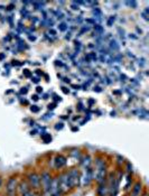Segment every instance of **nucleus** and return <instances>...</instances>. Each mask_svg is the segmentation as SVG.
Masks as SVG:
<instances>
[{"instance_id": "1", "label": "nucleus", "mask_w": 149, "mask_h": 196, "mask_svg": "<svg viewBox=\"0 0 149 196\" xmlns=\"http://www.w3.org/2000/svg\"><path fill=\"white\" fill-rule=\"evenodd\" d=\"M108 176V166L106 160L102 158H96L95 160V174H93V178L95 179L98 184L106 179Z\"/></svg>"}, {"instance_id": "2", "label": "nucleus", "mask_w": 149, "mask_h": 196, "mask_svg": "<svg viewBox=\"0 0 149 196\" xmlns=\"http://www.w3.org/2000/svg\"><path fill=\"white\" fill-rule=\"evenodd\" d=\"M121 177L116 176L113 173H110L109 176H106V183L109 187V195L110 196H117L118 191H119V185H120Z\"/></svg>"}, {"instance_id": "3", "label": "nucleus", "mask_w": 149, "mask_h": 196, "mask_svg": "<svg viewBox=\"0 0 149 196\" xmlns=\"http://www.w3.org/2000/svg\"><path fill=\"white\" fill-rule=\"evenodd\" d=\"M81 173L78 168H71L70 170H68V184L71 189L78 188V186L81 185Z\"/></svg>"}, {"instance_id": "4", "label": "nucleus", "mask_w": 149, "mask_h": 196, "mask_svg": "<svg viewBox=\"0 0 149 196\" xmlns=\"http://www.w3.org/2000/svg\"><path fill=\"white\" fill-rule=\"evenodd\" d=\"M26 181L29 184L33 192H38L40 189V175L35 170L29 171L26 176Z\"/></svg>"}, {"instance_id": "5", "label": "nucleus", "mask_w": 149, "mask_h": 196, "mask_svg": "<svg viewBox=\"0 0 149 196\" xmlns=\"http://www.w3.org/2000/svg\"><path fill=\"white\" fill-rule=\"evenodd\" d=\"M18 178L16 175L10 176L6 184V194L7 196H16L17 195V187H18Z\"/></svg>"}, {"instance_id": "6", "label": "nucleus", "mask_w": 149, "mask_h": 196, "mask_svg": "<svg viewBox=\"0 0 149 196\" xmlns=\"http://www.w3.org/2000/svg\"><path fill=\"white\" fill-rule=\"evenodd\" d=\"M40 175V189L43 192H47L50 191V184H52V179L53 176L48 170H43Z\"/></svg>"}, {"instance_id": "7", "label": "nucleus", "mask_w": 149, "mask_h": 196, "mask_svg": "<svg viewBox=\"0 0 149 196\" xmlns=\"http://www.w3.org/2000/svg\"><path fill=\"white\" fill-rule=\"evenodd\" d=\"M33 189L30 188L29 184L27 183L26 179H20L18 182L17 187V194L19 196H32L33 195Z\"/></svg>"}, {"instance_id": "8", "label": "nucleus", "mask_w": 149, "mask_h": 196, "mask_svg": "<svg viewBox=\"0 0 149 196\" xmlns=\"http://www.w3.org/2000/svg\"><path fill=\"white\" fill-rule=\"evenodd\" d=\"M58 184H60V188L62 194H68L71 191L70 184H68V171H63L62 174L58 176Z\"/></svg>"}, {"instance_id": "9", "label": "nucleus", "mask_w": 149, "mask_h": 196, "mask_svg": "<svg viewBox=\"0 0 149 196\" xmlns=\"http://www.w3.org/2000/svg\"><path fill=\"white\" fill-rule=\"evenodd\" d=\"M54 168L56 170H60V169H63V168L66 167L68 165V158L64 156V155H61V153H57L54 157Z\"/></svg>"}, {"instance_id": "10", "label": "nucleus", "mask_w": 149, "mask_h": 196, "mask_svg": "<svg viewBox=\"0 0 149 196\" xmlns=\"http://www.w3.org/2000/svg\"><path fill=\"white\" fill-rule=\"evenodd\" d=\"M93 174H94V171H93L92 167L84 168V174H83V176H81L82 185L84 186V187H86V186H89L91 184V182L93 181Z\"/></svg>"}, {"instance_id": "11", "label": "nucleus", "mask_w": 149, "mask_h": 196, "mask_svg": "<svg viewBox=\"0 0 149 196\" xmlns=\"http://www.w3.org/2000/svg\"><path fill=\"white\" fill-rule=\"evenodd\" d=\"M50 196H62V192L60 188V184H58V177H53L52 179V184L50 187Z\"/></svg>"}, {"instance_id": "12", "label": "nucleus", "mask_w": 149, "mask_h": 196, "mask_svg": "<svg viewBox=\"0 0 149 196\" xmlns=\"http://www.w3.org/2000/svg\"><path fill=\"white\" fill-rule=\"evenodd\" d=\"M96 194H98V196H106L109 194V187H108L106 179L99 183V187L96 188Z\"/></svg>"}, {"instance_id": "13", "label": "nucleus", "mask_w": 149, "mask_h": 196, "mask_svg": "<svg viewBox=\"0 0 149 196\" xmlns=\"http://www.w3.org/2000/svg\"><path fill=\"white\" fill-rule=\"evenodd\" d=\"M142 192V183L141 182H136L131 188V192L129 196H140Z\"/></svg>"}, {"instance_id": "14", "label": "nucleus", "mask_w": 149, "mask_h": 196, "mask_svg": "<svg viewBox=\"0 0 149 196\" xmlns=\"http://www.w3.org/2000/svg\"><path fill=\"white\" fill-rule=\"evenodd\" d=\"M40 137H42V140L44 141V143H52V136L48 132H43V133H40Z\"/></svg>"}, {"instance_id": "15", "label": "nucleus", "mask_w": 149, "mask_h": 196, "mask_svg": "<svg viewBox=\"0 0 149 196\" xmlns=\"http://www.w3.org/2000/svg\"><path fill=\"white\" fill-rule=\"evenodd\" d=\"M91 163H92V160H91V157L90 156H85L83 158V160H81V165L84 168L91 167Z\"/></svg>"}, {"instance_id": "16", "label": "nucleus", "mask_w": 149, "mask_h": 196, "mask_svg": "<svg viewBox=\"0 0 149 196\" xmlns=\"http://www.w3.org/2000/svg\"><path fill=\"white\" fill-rule=\"evenodd\" d=\"M68 24H66V22H60V25H58V29H60V32H66V30H68Z\"/></svg>"}, {"instance_id": "17", "label": "nucleus", "mask_w": 149, "mask_h": 196, "mask_svg": "<svg viewBox=\"0 0 149 196\" xmlns=\"http://www.w3.org/2000/svg\"><path fill=\"white\" fill-rule=\"evenodd\" d=\"M110 47H111V50H119V46L117 45V42H116V40H111V42H110Z\"/></svg>"}, {"instance_id": "18", "label": "nucleus", "mask_w": 149, "mask_h": 196, "mask_svg": "<svg viewBox=\"0 0 149 196\" xmlns=\"http://www.w3.org/2000/svg\"><path fill=\"white\" fill-rule=\"evenodd\" d=\"M124 4L127 5V6H129V7H131L132 9L137 8V2H136V1H126Z\"/></svg>"}, {"instance_id": "19", "label": "nucleus", "mask_w": 149, "mask_h": 196, "mask_svg": "<svg viewBox=\"0 0 149 196\" xmlns=\"http://www.w3.org/2000/svg\"><path fill=\"white\" fill-rule=\"evenodd\" d=\"M23 74H24V76H26V77H32V72L29 71V70H27V68H25L24 71H23Z\"/></svg>"}, {"instance_id": "20", "label": "nucleus", "mask_w": 149, "mask_h": 196, "mask_svg": "<svg viewBox=\"0 0 149 196\" xmlns=\"http://www.w3.org/2000/svg\"><path fill=\"white\" fill-rule=\"evenodd\" d=\"M94 30L95 32H98V33H100V34H102L103 33V28H102V26H100V25H94Z\"/></svg>"}, {"instance_id": "21", "label": "nucleus", "mask_w": 149, "mask_h": 196, "mask_svg": "<svg viewBox=\"0 0 149 196\" xmlns=\"http://www.w3.org/2000/svg\"><path fill=\"white\" fill-rule=\"evenodd\" d=\"M30 111H32V112H34V113H37V112L39 111V107H38V105H36V104H34V105H32V107H30Z\"/></svg>"}, {"instance_id": "22", "label": "nucleus", "mask_w": 149, "mask_h": 196, "mask_svg": "<svg viewBox=\"0 0 149 196\" xmlns=\"http://www.w3.org/2000/svg\"><path fill=\"white\" fill-rule=\"evenodd\" d=\"M63 128H64L63 122H58V123H56V126H55V129H56V130H62Z\"/></svg>"}, {"instance_id": "23", "label": "nucleus", "mask_w": 149, "mask_h": 196, "mask_svg": "<svg viewBox=\"0 0 149 196\" xmlns=\"http://www.w3.org/2000/svg\"><path fill=\"white\" fill-rule=\"evenodd\" d=\"M114 20H116V18H114V16H111L110 17V19H109V20H108V26H112L113 25V22H114Z\"/></svg>"}, {"instance_id": "24", "label": "nucleus", "mask_w": 149, "mask_h": 196, "mask_svg": "<svg viewBox=\"0 0 149 196\" xmlns=\"http://www.w3.org/2000/svg\"><path fill=\"white\" fill-rule=\"evenodd\" d=\"M61 89H62V92H63L64 94H68V93H70V90H68V88H65V86H62Z\"/></svg>"}, {"instance_id": "25", "label": "nucleus", "mask_w": 149, "mask_h": 196, "mask_svg": "<svg viewBox=\"0 0 149 196\" xmlns=\"http://www.w3.org/2000/svg\"><path fill=\"white\" fill-rule=\"evenodd\" d=\"M56 108V103H50L48 104V110H54Z\"/></svg>"}, {"instance_id": "26", "label": "nucleus", "mask_w": 149, "mask_h": 196, "mask_svg": "<svg viewBox=\"0 0 149 196\" xmlns=\"http://www.w3.org/2000/svg\"><path fill=\"white\" fill-rule=\"evenodd\" d=\"M85 22H89V24H91V25H95V20L94 19H85Z\"/></svg>"}, {"instance_id": "27", "label": "nucleus", "mask_w": 149, "mask_h": 196, "mask_svg": "<svg viewBox=\"0 0 149 196\" xmlns=\"http://www.w3.org/2000/svg\"><path fill=\"white\" fill-rule=\"evenodd\" d=\"M39 81H40V80H39V77H33V76H32V82L33 83L37 84V83H39Z\"/></svg>"}, {"instance_id": "28", "label": "nucleus", "mask_w": 149, "mask_h": 196, "mask_svg": "<svg viewBox=\"0 0 149 196\" xmlns=\"http://www.w3.org/2000/svg\"><path fill=\"white\" fill-rule=\"evenodd\" d=\"M71 8L73 9V10H78V6H76V4H75V2H72Z\"/></svg>"}, {"instance_id": "29", "label": "nucleus", "mask_w": 149, "mask_h": 196, "mask_svg": "<svg viewBox=\"0 0 149 196\" xmlns=\"http://www.w3.org/2000/svg\"><path fill=\"white\" fill-rule=\"evenodd\" d=\"M27 92H28V89H27V88H21V90H20L21 94H27Z\"/></svg>"}, {"instance_id": "30", "label": "nucleus", "mask_w": 149, "mask_h": 196, "mask_svg": "<svg viewBox=\"0 0 149 196\" xmlns=\"http://www.w3.org/2000/svg\"><path fill=\"white\" fill-rule=\"evenodd\" d=\"M89 30H90V27H83L81 30V34H83V33H85V32H89Z\"/></svg>"}, {"instance_id": "31", "label": "nucleus", "mask_w": 149, "mask_h": 196, "mask_svg": "<svg viewBox=\"0 0 149 196\" xmlns=\"http://www.w3.org/2000/svg\"><path fill=\"white\" fill-rule=\"evenodd\" d=\"M141 16H142V18H144L145 20H148V17H147L148 15L146 14V12H144V11H142V12H141Z\"/></svg>"}, {"instance_id": "32", "label": "nucleus", "mask_w": 149, "mask_h": 196, "mask_svg": "<svg viewBox=\"0 0 149 196\" xmlns=\"http://www.w3.org/2000/svg\"><path fill=\"white\" fill-rule=\"evenodd\" d=\"M36 91H37V93H43V88L42 86H37V88H36Z\"/></svg>"}, {"instance_id": "33", "label": "nucleus", "mask_w": 149, "mask_h": 196, "mask_svg": "<svg viewBox=\"0 0 149 196\" xmlns=\"http://www.w3.org/2000/svg\"><path fill=\"white\" fill-rule=\"evenodd\" d=\"M40 196H50V192L47 191V192H43L42 194H40Z\"/></svg>"}, {"instance_id": "34", "label": "nucleus", "mask_w": 149, "mask_h": 196, "mask_svg": "<svg viewBox=\"0 0 149 196\" xmlns=\"http://www.w3.org/2000/svg\"><path fill=\"white\" fill-rule=\"evenodd\" d=\"M32 99H33L34 101H38L39 98H38V95H37V94H34V95L32 96Z\"/></svg>"}, {"instance_id": "35", "label": "nucleus", "mask_w": 149, "mask_h": 196, "mask_svg": "<svg viewBox=\"0 0 149 196\" xmlns=\"http://www.w3.org/2000/svg\"><path fill=\"white\" fill-rule=\"evenodd\" d=\"M5 58H6V54L5 53L0 54V61H2V60H5Z\"/></svg>"}, {"instance_id": "36", "label": "nucleus", "mask_w": 149, "mask_h": 196, "mask_svg": "<svg viewBox=\"0 0 149 196\" xmlns=\"http://www.w3.org/2000/svg\"><path fill=\"white\" fill-rule=\"evenodd\" d=\"M50 34H52V36H56V32H55L54 29H52V28L50 29Z\"/></svg>"}, {"instance_id": "37", "label": "nucleus", "mask_w": 149, "mask_h": 196, "mask_svg": "<svg viewBox=\"0 0 149 196\" xmlns=\"http://www.w3.org/2000/svg\"><path fill=\"white\" fill-rule=\"evenodd\" d=\"M54 100H55V101H61L62 99H61V98H58L56 94H54Z\"/></svg>"}, {"instance_id": "38", "label": "nucleus", "mask_w": 149, "mask_h": 196, "mask_svg": "<svg viewBox=\"0 0 149 196\" xmlns=\"http://www.w3.org/2000/svg\"><path fill=\"white\" fill-rule=\"evenodd\" d=\"M72 88H73L74 90H78V89H80V86H78V85H75V84H72Z\"/></svg>"}, {"instance_id": "39", "label": "nucleus", "mask_w": 149, "mask_h": 196, "mask_svg": "<svg viewBox=\"0 0 149 196\" xmlns=\"http://www.w3.org/2000/svg\"><path fill=\"white\" fill-rule=\"evenodd\" d=\"M94 91H96V92H101V89H100L99 86H96V88H94Z\"/></svg>"}, {"instance_id": "40", "label": "nucleus", "mask_w": 149, "mask_h": 196, "mask_svg": "<svg viewBox=\"0 0 149 196\" xmlns=\"http://www.w3.org/2000/svg\"><path fill=\"white\" fill-rule=\"evenodd\" d=\"M127 166H128V168H130V163H127ZM128 173L130 174V173H131V170H130V169H128Z\"/></svg>"}, {"instance_id": "41", "label": "nucleus", "mask_w": 149, "mask_h": 196, "mask_svg": "<svg viewBox=\"0 0 149 196\" xmlns=\"http://www.w3.org/2000/svg\"><path fill=\"white\" fill-rule=\"evenodd\" d=\"M32 196H40V194H38L37 192H34L33 193V195Z\"/></svg>"}, {"instance_id": "42", "label": "nucleus", "mask_w": 149, "mask_h": 196, "mask_svg": "<svg viewBox=\"0 0 149 196\" xmlns=\"http://www.w3.org/2000/svg\"><path fill=\"white\" fill-rule=\"evenodd\" d=\"M29 39H30V40H35L36 37H35V36H29Z\"/></svg>"}, {"instance_id": "43", "label": "nucleus", "mask_w": 149, "mask_h": 196, "mask_svg": "<svg viewBox=\"0 0 149 196\" xmlns=\"http://www.w3.org/2000/svg\"><path fill=\"white\" fill-rule=\"evenodd\" d=\"M1 186H2V177L0 176V188H1Z\"/></svg>"}, {"instance_id": "44", "label": "nucleus", "mask_w": 149, "mask_h": 196, "mask_svg": "<svg viewBox=\"0 0 149 196\" xmlns=\"http://www.w3.org/2000/svg\"><path fill=\"white\" fill-rule=\"evenodd\" d=\"M78 128H76V127H74V128H72V131H78Z\"/></svg>"}, {"instance_id": "45", "label": "nucleus", "mask_w": 149, "mask_h": 196, "mask_svg": "<svg viewBox=\"0 0 149 196\" xmlns=\"http://www.w3.org/2000/svg\"><path fill=\"white\" fill-rule=\"evenodd\" d=\"M64 81H65V82H66V83H70V80H68V77H65V78H64Z\"/></svg>"}, {"instance_id": "46", "label": "nucleus", "mask_w": 149, "mask_h": 196, "mask_svg": "<svg viewBox=\"0 0 149 196\" xmlns=\"http://www.w3.org/2000/svg\"><path fill=\"white\" fill-rule=\"evenodd\" d=\"M140 196H148V195H147V194L145 193V194H142V195H140Z\"/></svg>"}]
</instances>
